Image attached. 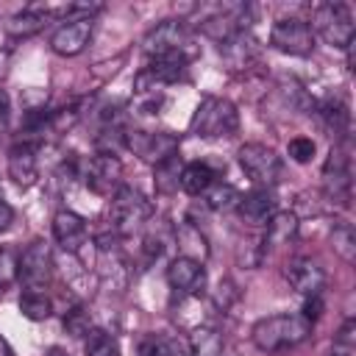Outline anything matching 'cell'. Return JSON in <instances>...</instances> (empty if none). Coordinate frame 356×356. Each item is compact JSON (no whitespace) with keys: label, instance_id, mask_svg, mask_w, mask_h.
Listing matches in <instances>:
<instances>
[{"label":"cell","instance_id":"36","mask_svg":"<svg viewBox=\"0 0 356 356\" xmlns=\"http://www.w3.org/2000/svg\"><path fill=\"white\" fill-rule=\"evenodd\" d=\"M8 117H11V100H8V95L0 89V131L8 125Z\"/></svg>","mask_w":356,"mask_h":356},{"label":"cell","instance_id":"25","mask_svg":"<svg viewBox=\"0 0 356 356\" xmlns=\"http://www.w3.org/2000/svg\"><path fill=\"white\" fill-rule=\"evenodd\" d=\"M189 356H222V337L214 328H195L189 337Z\"/></svg>","mask_w":356,"mask_h":356},{"label":"cell","instance_id":"26","mask_svg":"<svg viewBox=\"0 0 356 356\" xmlns=\"http://www.w3.org/2000/svg\"><path fill=\"white\" fill-rule=\"evenodd\" d=\"M239 189H234L231 184H211L206 189V206L211 211H236V203H239Z\"/></svg>","mask_w":356,"mask_h":356},{"label":"cell","instance_id":"13","mask_svg":"<svg viewBox=\"0 0 356 356\" xmlns=\"http://www.w3.org/2000/svg\"><path fill=\"white\" fill-rule=\"evenodd\" d=\"M167 284L178 295H200L206 289V267L195 256H175L167 267Z\"/></svg>","mask_w":356,"mask_h":356},{"label":"cell","instance_id":"28","mask_svg":"<svg viewBox=\"0 0 356 356\" xmlns=\"http://www.w3.org/2000/svg\"><path fill=\"white\" fill-rule=\"evenodd\" d=\"M83 356H120V345H117V339H114L108 331L92 328V331L86 334Z\"/></svg>","mask_w":356,"mask_h":356},{"label":"cell","instance_id":"12","mask_svg":"<svg viewBox=\"0 0 356 356\" xmlns=\"http://www.w3.org/2000/svg\"><path fill=\"white\" fill-rule=\"evenodd\" d=\"M323 184L325 195L348 203L350 197V156H348V142H337L328 153V161L323 167Z\"/></svg>","mask_w":356,"mask_h":356},{"label":"cell","instance_id":"14","mask_svg":"<svg viewBox=\"0 0 356 356\" xmlns=\"http://www.w3.org/2000/svg\"><path fill=\"white\" fill-rule=\"evenodd\" d=\"M53 239H56V245H58L61 250L78 253V250L86 245V239H89L86 220H83L81 214L70 211V209L56 211V217H53Z\"/></svg>","mask_w":356,"mask_h":356},{"label":"cell","instance_id":"8","mask_svg":"<svg viewBox=\"0 0 356 356\" xmlns=\"http://www.w3.org/2000/svg\"><path fill=\"white\" fill-rule=\"evenodd\" d=\"M50 278H53V253H50L47 242L36 239V242H31V245L19 253V273H17V281H19L25 289L44 292V286L50 284Z\"/></svg>","mask_w":356,"mask_h":356},{"label":"cell","instance_id":"18","mask_svg":"<svg viewBox=\"0 0 356 356\" xmlns=\"http://www.w3.org/2000/svg\"><path fill=\"white\" fill-rule=\"evenodd\" d=\"M8 178L28 189L36 184L39 178V167H36V147L33 145H25V142H17L11 150H8Z\"/></svg>","mask_w":356,"mask_h":356},{"label":"cell","instance_id":"1","mask_svg":"<svg viewBox=\"0 0 356 356\" xmlns=\"http://www.w3.org/2000/svg\"><path fill=\"white\" fill-rule=\"evenodd\" d=\"M309 334H312V323H306L300 314H270L253 325L250 339L259 350L275 353L300 345L303 339H309Z\"/></svg>","mask_w":356,"mask_h":356},{"label":"cell","instance_id":"7","mask_svg":"<svg viewBox=\"0 0 356 356\" xmlns=\"http://www.w3.org/2000/svg\"><path fill=\"white\" fill-rule=\"evenodd\" d=\"M125 147L142 161L159 167L161 161L178 156V136L170 131H125Z\"/></svg>","mask_w":356,"mask_h":356},{"label":"cell","instance_id":"24","mask_svg":"<svg viewBox=\"0 0 356 356\" xmlns=\"http://www.w3.org/2000/svg\"><path fill=\"white\" fill-rule=\"evenodd\" d=\"M19 312H22V317H28L33 323H42V320H47L53 314V300L44 292L22 289V295H19Z\"/></svg>","mask_w":356,"mask_h":356},{"label":"cell","instance_id":"22","mask_svg":"<svg viewBox=\"0 0 356 356\" xmlns=\"http://www.w3.org/2000/svg\"><path fill=\"white\" fill-rule=\"evenodd\" d=\"M214 178H217V172L206 161H192V164H184L181 167L178 186L186 195H206V189L214 184Z\"/></svg>","mask_w":356,"mask_h":356},{"label":"cell","instance_id":"37","mask_svg":"<svg viewBox=\"0 0 356 356\" xmlns=\"http://www.w3.org/2000/svg\"><path fill=\"white\" fill-rule=\"evenodd\" d=\"M11 222H14V209H11V206H8V203L0 197V234H3V231H6Z\"/></svg>","mask_w":356,"mask_h":356},{"label":"cell","instance_id":"6","mask_svg":"<svg viewBox=\"0 0 356 356\" xmlns=\"http://www.w3.org/2000/svg\"><path fill=\"white\" fill-rule=\"evenodd\" d=\"M186 44H189V28L184 25V19H161L142 39V47L150 58H161V56H186L189 58Z\"/></svg>","mask_w":356,"mask_h":356},{"label":"cell","instance_id":"11","mask_svg":"<svg viewBox=\"0 0 356 356\" xmlns=\"http://www.w3.org/2000/svg\"><path fill=\"white\" fill-rule=\"evenodd\" d=\"M83 181L95 195H114L122 186V161L114 153H95L83 164Z\"/></svg>","mask_w":356,"mask_h":356},{"label":"cell","instance_id":"3","mask_svg":"<svg viewBox=\"0 0 356 356\" xmlns=\"http://www.w3.org/2000/svg\"><path fill=\"white\" fill-rule=\"evenodd\" d=\"M312 31H317L325 44L348 50L353 44V33H356L350 6L339 3V0L314 6V11H312Z\"/></svg>","mask_w":356,"mask_h":356},{"label":"cell","instance_id":"2","mask_svg":"<svg viewBox=\"0 0 356 356\" xmlns=\"http://www.w3.org/2000/svg\"><path fill=\"white\" fill-rule=\"evenodd\" d=\"M189 131L203 139L234 136L239 131V111L228 97L206 95V97H200V103L189 120Z\"/></svg>","mask_w":356,"mask_h":356},{"label":"cell","instance_id":"16","mask_svg":"<svg viewBox=\"0 0 356 356\" xmlns=\"http://www.w3.org/2000/svg\"><path fill=\"white\" fill-rule=\"evenodd\" d=\"M236 214L250 228L267 225V220L275 214V197H273V192L270 189H253V192L242 195L239 203H236Z\"/></svg>","mask_w":356,"mask_h":356},{"label":"cell","instance_id":"38","mask_svg":"<svg viewBox=\"0 0 356 356\" xmlns=\"http://www.w3.org/2000/svg\"><path fill=\"white\" fill-rule=\"evenodd\" d=\"M8 72H11V50L0 47V81H6Z\"/></svg>","mask_w":356,"mask_h":356},{"label":"cell","instance_id":"23","mask_svg":"<svg viewBox=\"0 0 356 356\" xmlns=\"http://www.w3.org/2000/svg\"><path fill=\"white\" fill-rule=\"evenodd\" d=\"M47 11H33V8H25V11H19V14H14L8 22H6V33L11 36V39H28V36H33V33H39L47 22Z\"/></svg>","mask_w":356,"mask_h":356},{"label":"cell","instance_id":"39","mask_svg":"<svg viewBox=\"0 0 356 356\" xmlns=\"http://www.w3.org/2000/svg\"><path fill=\"white\" fill-rule=\"evenodd\" d=\"M328 356H353V348H342V345H334Z\"/></svg>","mask_w":356,"mask_h":356},{"label":"cell","instance_id":"19","mask_svg":"<svg viewBox=\"0 0 356 356\" xmlns=\"http://www.w3.org/2000/svg\"><path fill=\"white\" fill-rule=\"evenodd\" d=\"M317 117L320 122L331 131V136L337 142H348V131H350V108L342 97H325L317 106Z\"/></svg>","mask_w":356,"mask_h":356},{"label":"cell","instance_id":"33","mask_svg":"<svg viewBox=\"0 0 356 356\" xmlns=\"http://www.w3.org/2000/svg\"><path fill=\"white\" fill-rule=\"evenodd\" d=\"M136 356H172V348L159 337H142L136 345Z\"/></svg>","mask_w":356,"mask_h":356},{"label":"cell","instance_id":"20","mask_svg":"<svg viewBox=\"0 0 356 356\" xmlns=\"http://www.w3.org/2000/svg\"><path fill=\"white\" fill-rule=\"evenodd\" d=\"M220 56H222L234 70H242V67H248V64L259 56V42H256L248 31H239V33L228 36L225 42H220Z\"/></svg>","mask_w":356,"mask_h":356},{"label":"cell","instance_id":"32","mask_svg":"<svg viewBox=\"0 0 356 356\" xmlns=\"http://www.w3.org/2000/svg\"><path fill=\"white\" fill-rule=\"evenodd\" d=\"M19 273V256L11 248H0V289L11 286Z\"/></svg>","mask_w":356,"mask_h":356},{"label":"cell","instance_id":"30","mask_svg":"<svg viewBox=\"0 0 356 356\" xmlns=\"http://www.w3.org/2000/svg\"><path fill=\"white\" fill-rule=\"evenodd\" d=\"M64 331H67L70 337H75V339L86 337V334L92 331V317H89V312L81 309V306L70 309V312L64 314Z\"/></svg>","mask_w":356,"mask_h":356},{"label":"cell","instance_id":"21","mask_svg":"<svg viewBox=\"0 0 356 356\" xmlns=\"http://www.w3.org/2000/svg\"><path fill=\"white\" fill-rule=\"evenodd\" d=\"M298 234V214L295 211H275L264 225V248L289 245Z\"/></svg>","mask_w":356,"mask_h":356},{"label":"cell","instance_id":"15","mask_svg":"<svg viewBox=\"0 0 356 356\" xmlns=\"http://www.w3.org/2000/svg\"><path fill=\"white\" fill-rule=\"evenodd\" d=\"M284 275H286L289 286H292L298 295H306V298L320 295L323 286H325V270H323L314 259H306V256L292 259V261L286 264Z\"/></svg>","mask_w":356,"mask_h":356},{"label":"cell","instance_id":"27","mask_svg":"<svg viewBox=\"0 0 356 356\" xmlns=\"http://www.w3.org/2000/svg\"><path fill=\"white\" fill-rule=\"evenodd\" d=\"M331 245H334V253L342 259V261H348V264H353L356 261V234H353V225L350 222H337L334 225V231H331Z\"/></svg>","mask_w":356,"mask_h":356},{"label":"cell","instance_id":"35","mask_svg":"<svg viewBox=\"0 0 356 356\" xmlns=\"http://www.w3.org/2000/svg\"><path fill=\"white\" fill-rule=\"evenodd\" d=\"M353 342H356V323H353V320H345V323H342V328H339V331H337V337H334V345L353 348Z\"/></svg>","mask_w":356,"mask_h":356},{"label":"cell","instance_id":"41","mask_svg":"<svg viewBox=\"0 0 356 356\" xmlns=\"http://www.w3.org/2000/svg\"><path fill=\"white\" fill-rule=\"evenodd\" d=\"M47 356H67V353H64L61 348H50V350H47Z\"/></svg>","mask_w":356,"mask_h":356},{"label":"cell","instance_id":"9","mask_svg":"<svg viewBox=\"0 0 356 356\" xmlns=\"http://www.w3.org/2000/svg\"><path fill=\"white\" fill-rule=\"evenodd\" d=\"M270 44L286 56H309L314 50V31L300 17H281L270 31Z\"/></svg>","mask_w":356,"mask_h":356},{"label":"cell","instance_id":"31","mask_svg":"<svg viewBox=\"0 0 356 356\" xmlns=\"http://www.w3.org/2000/svg\"><path fill=\"white\" fill-rule=\"evenodd\" d=\"M314 150H317V145H314L312 136H292L289 145H286L289 159L298 161V164H309L314 159Z\"/></svg>","mask_w":356,"mask_h":356},{"label":"cell","instance_id":"40","mask_svg":"<svg viewBox=\"0 0 356 356\" xmlns=\"http://www.w3.org/2000/svg\"><path fill=\"white\" fill-rule=\"evenodd\" d=\"M0 356H14V348L8 345V339L0 334Z\"/></svg>","mask_w":356,"mask_h":356},{"label":"cell","instance_id":"34","mask_svg":"<svg viewBox=\"0 0 356 356\" xmlns=\"http://www.w3.org/2000/svg\"><path fill=\"white\" fill-rule=\"evenodd\" d=\"M323 314V300H320V295H312V298H306V303H303V312H300V317L306 320V323H317V317Z\"/></svg>","mask_w":356,"mask_h":356},{"label":"cell","instance_id":"10","mask_svg":"<svg viewBox=\"0 0 356 356\" xmlns=\"http://www.w3.org/2000/svg\"><path fill=\"white\" fill-rule=\"evenodd\" d=\"M189 58L186 56H161V58H150L134 78V92L139 95H150L156 92V86H167L184 78Z\"/></svg>","mask_w":356,"mask_h":356},{"label":"cell","instance_id":"17","mask_svg":"<svg viewBox=\"0 0 356 356\" xmlns=\"http://www.w3.org/2000/svg\"><path fill=\"white\" fill-rule=\"evenodd\" d=\"M92 39V19H72L64 22L53 36H50V47L58 56H78Z\"/></svg>","mask_w":356,"mask_h":356},{"label":"cell","instance_id":"29","mask_svg":"<svg viewBox=\"0 0 356 356\" xmlns=\"http://www.w3.org/2000/svg\"><path fill=\"white\" fill-rule=\"evenodd\" d=\"M178 175H181V159H178V156L161 161V164L156 167V189L164 192V195L175 192V189H178Z\"/></svg>","mask_w":356,"mask_h":356},{"label":"cell","instance_id":"4","mask_svg":"<svg viewBox=\"0 0 356 356\" xmlns=\"http://www.w3.org/2000/svg\"><path fill=\"white\" fill-rule=\"evenodd\" d=\"M150 203H147V197L139 192V189H134V186H120L114 195H111V203H108V222H111V228L120 234V236H125V234H134L139 225H145L147 222V217H150Z\"/></svg>","mask_w":356,"mask_h":356},{"label":"cell","instance_id":"5","mask_svg":"<svg viewBox=\"0 0 356 356\" xmlns=\"http://www.w3.org/2000/svg\"><path fill=\"white\" fill-rule=\"evenodd\" d=\"M242 172L259 186V189H270L281 181V159L273 147L261 145V142H245L236 153Z\"/></svg>","mask_w":356,"mask_h":356}]
</instances>
